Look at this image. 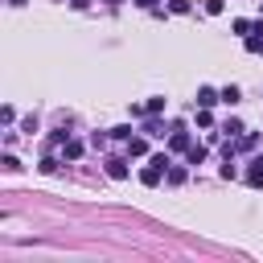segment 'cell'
Listing matches in <instances>:
<instances>
[{"label":"cell","mask_w":263,"mask_h":263,"mask_svg":"<svg viewBox=\"0 0 263 263\" xmlns=\"http://www.w3.org/2000/svg\"><path fill=\"white\" fill-rule=\"evenodd\" d=\"M247 185H251V189H263V156L251 160V168H247Z\"/></svg>","instance_id":"cell-1"},{"label":"cell","mask_w":263,"mask_h":263,"mask_svg":"<svg viewBox=\"0 0 263 263\" xmlns=\"http://www.w3.org/2000/svg\"><path fill=\"white\" fill-rule=\"evenodd\" d=\"M214 103H222V90H214V86H201V90H197V107H214Z\"/></svg>","instance_id":"cell-2"},{"label":"cell","mask_w":263,"mask_h":263,"mask_svg":"<svg viewBox=\"0 0 263 263\" xmlns=\"http://www.w3.org/2000/svg\"><path fill=\"white\" fill-rule=\"evenodd\" d=\"M107 177H111V181H123V177H127V160H119V156L107 160Z\"/></svg>","instance_id":"cell-3"},{"label":"cell","mask_w":263,"mask_h":263,"mask_svg":"<svg viewBox=\"0 0 263 263\" xmlns=\"http://www.w3.org/2000/svg\"><path fill=\"white\" fill-rule=\"evenodd\" d=\"M144 136H164V127H160L156 115H144Z\"/></svg>","instance_id":"cell-4"},{"label":"cell","mask_w":263,"mask_h":263,"mask_svg":"<svg viewBox=\"0 0 263 263\" xmlns=\"http://www.w3.org/2000/svg\"><path fill=\"white\" fill-rule=\"evenodd\" d=\"M127 152H132V156H144V152H148V140H144V136H132V140H127Z\"/></svg>","instance_id":"cell-5"},{"label":"cell","mask_w":263,"mask_h":263,"mask_svg":"<svg viewBox=\"0 0 263 263\" xmlns=\"http://www.w3.org/2000/svg\"><path fill=\"white\" fill-rule=\"evenodd\" d=\"M238 148H247V152L259 148V132H242V136H238Z\"/></svg>","instance_id":"cell-6"},{"label":"cell","mask_w":263,"mask_h":263,"mask_svg":"<svg viewBox=\"0 0 263 263\" xmlns=\"http://www.w3.org/2000/svg\"><path fill=\"white\" fill-rule=\"evenodd\" d=\"M62 148H66V160H78L82 156V140H66Z\"/></svg>","instance_id":"cell-7"},{"label":"cell","mask_w":263,"mask_h":263,"mask_svg":"<svg viewBox=\"0 0 263 263\" xmlns=\"http://www.w3.org/2000/svg\"><path fill=\"white\" fill-rule=\"evenodd\" d=\"M164 177H168V185H181V181H185L189 173H185L181 164H168V173H164Z\"/></svg>","instance_id":"cell-8"},{"label":"cell","mask_w":263,"mask_h":263,"mask_svg":"<svg viewBox=\"0 0 263 263\" xmlns=\"http://www.w3.org/2000/svg\"><path fill=\"white\" fill-rule=\"evenodd\" d=\"M230 29H234V33H238V37H251V29H255V21H242V16H238V21H234V25H230Z\"/></svg>","instance_id":"cell-9"},{"label":"cell","mask_w":263,"mask_h":263,"mask_svg":"<svg viewBox=\"0 0 263 263\" xmlns=\"http://www.w3.org/2000/svg\"><path fill=\"white\" fill-rule=\"evenodd\" d=\"M238 99H242V90H238V86H222V103H230V107H234Z\"/></svg>","instance_id":"cell-10"},{"label":"cell","mask_w":263,"mask_h":263,"mask_svg":"<svg viewBox=\"0 0 263 263\" xmlns=\"http://www.w3.org/2000/svg\"><path fill=\"white\" fill-rule=\"evenodd\" d=\"M205 160V144H189V164H201Z\"/></svg>","instance_id":"cell-11"},{"label":"cell","mask_w":263,"mask_h":263,"mask_svg":"<svg viewBox=\"0 0 263 263\" xmlns=\"http://www.w3.org/2000/svg\"><path fill=\"white\" fill-rule=\"evenodd\" d=\"M247 49H251V53H263V33H251V37H247Z\"/></svg>","instance_id":"cell-12"},{"label":"cell","mask_w":263,"mask_h":263,"mask_svg":"<svg viewBox=\"0 0 263 263\" xmlns=\"http://www.w3.org/2000/svg\"><path fill=\"white\" fill-rule=\"evenodd\" d=\"M144 107H148V115H160V111H164V99H148Z\"/></svg>","instance_id":"cell-13"},{"label":"cell","mask_w":263,"mask_h":263,"mask_svg":"<svg viewBox=\"0 0 263 263\" xmlns=\"http://www.w3.org/2000/svg\"><path fill=\"white\" fill-rule=\"evenodd\" d=\"M214 119H210V107H197V127H210Z\"/></svg>","instance_id":"cell-14"},{"label":"cell","mask_w":263,"mask_h":263,"mask_svg":"<svg viewBox=\"0 0 263 263\" xmlns=\"http://www.w3.org/2000/svg\"><path fill=\"white\" fill-rule=\"evenodd\" d=\"M222 132H226V136H242V132H247V127H242V123H238V119H230V123H226V127H222Z\"/></svg>","instance_id":"cell-15"},{"label":"cell","mask_w":263,"mask_h":263,"mask_svg":"<svg viewBox=\"0 0 263 263\" xmlns=\"http://www.w3.org/2000/svg\"><path fill=\"white\" fill-rule=\"evenodd\" d=\"M0 164H4V173H16V168H21V160H16V156H4Z\"/></svg>","instance_id":"cell-16"},{"label":"cell","mask_w":263,"mask_h":263,"mask_svg":"<svg viewBox=\"0 0 263 263\" xmlns=\"http://www.w3.org/2000/svg\"><path fill=\"white\" fill-rule=\"evenodd\" d=\"M222 8H226V4H222V0H205V12H210V16H218V12H222Z\"/></svg>","instance_id":"cell-17"},{"label":"cell","mask_w":263,"mask_h":263,"mask_svg":"<svg viewBox=\"0 0 263 263\" xmlns=\"http://www.w3.org/2000/svg\"><path fill=\"white\" fill-rule=\"evenodd\" d=\"M168 8H173V12H189V8H193V4H189V0H173V4H168Z\"/></svg>","instance_id":"cell-18"},{"label":"cell","mask_w":263,"mask_h":263,"mask_svg":"<svg viewBox=\"0 0 263 263\" xmlns=\"http://www.w3.org/2000/svg\"><path fill=\"white\" fill-rule=\"evenodd\" d=\"M86 4H90V0H70V8H78V12H82Z\"/></svg>","instance_id":"cell-19"},{"label":"cell","mask_w":263,"mask_h":263,"mask_svg":"<svg viewBox=\"0 0 263 263\" xmlns=\"http://www.w3.org/2000/svg\"><path fill=\"white\" fill-rule=\"evenodd\" d=\"M136 4H140V8H156V0H136Z\"/></svg>","instance_id":"cell-20"},{"label":"cell","mask_w":263,"mask_h":263,"mask_svg":"<svg viewBox=\"0 0 263 263\" xmlns=\"http://www.w3.org/2000/svg\"><path fill=\"white\" fill-rule=\"evenodd\" d=\"M259 12H263V0H259Z\"/></svg>","instance_id":"cell-21"}]
</instances>
